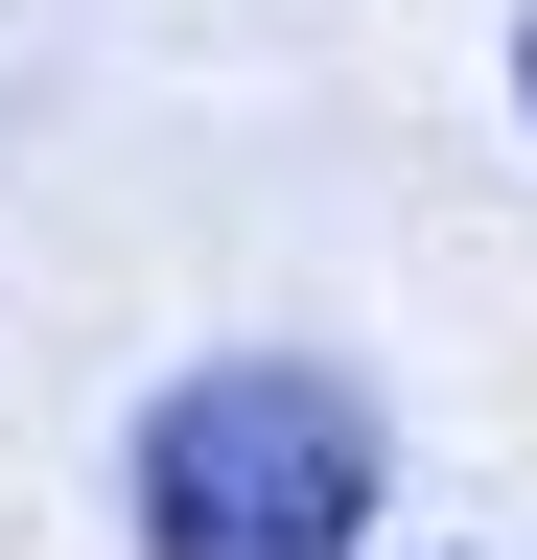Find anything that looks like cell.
<instances>
[{"label":"cell","mask_w":537,"mask_h":560,"mask_svg":"<svg viewBox=\"0 0 537 560\" xmlns=\"http://www.w3.org/2000/svg\"><path fill=\"white\" fill-rule=\"evenodd\" d=\"M117 490H141V560H351L397 444H374V397L327 350H211V374L141 397Z\"/></svg>","instance_id":"1"},{"label":"cell","mask_w":537,"mask_h":560,"mask_svg":"<svg viewBox=\"0 0 537 560\" xmlns=\"http://www.w3.org/2000/svg\"><path fill=\"white\" fill-rule=\"evenodd\" d=\"M514 117H537V24H514Z\"/></svg>","instance_id":"2"}]
</instances>
